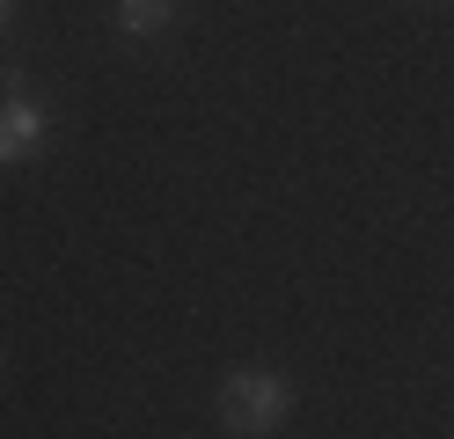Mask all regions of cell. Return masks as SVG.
<instances>
[{"mask_svg":"<svg viewBox=\"0 0 454 439\" xmlns=\"http://www.w3.org/2000/svg\"><path fill=\"white\" fill-rule=\"evenodd\" d=\"M286 410H294V388L278 373H227V388H220L227 432H271V425H286Z\"/></svg>","mask_w":454,"mask_h":439,"instance_id":"cell-1","label":"cell"},{"mask_svg":"<svg viewBox=\"0 0 454 439\" xmlns=\"http://www.w3.org/2000/svg\"><path fill=\"white\" fill-rule=\"evenodd\" d=\"M44 139V110L30 103V81L8 74V110H0V161H22Z\"/></svg>","mask_w":454,"mask_h":439,"instance_id":"cell-2","label":"cell"},{"mask_svg":"<svg viewBox=\"0 0 454 439\" xmlns=\"http://www.w3.org/2000/svg\"><path fill=\"white\" fill-rule=\"evenodd\" d=\"M168 15H176V0H118L125 37H154V29H168Z\"/></svg>","mask_w":454,"mask_h":439,"instance_id":"cell-3","label":"cell"},{"mask_svg":"<svg viewBox=\"0 0 454 439\" xmlns=\"http://www.w3.org/2000/svg\"><path fill=\"white\" fill-rule=\"evenodd\" d=\"M0 15H8V0H0Z\"/></svg>","mask_w":454,"mask_h":439,"instance_id":"cell-4","label":"cell"}]
</instances>
